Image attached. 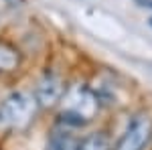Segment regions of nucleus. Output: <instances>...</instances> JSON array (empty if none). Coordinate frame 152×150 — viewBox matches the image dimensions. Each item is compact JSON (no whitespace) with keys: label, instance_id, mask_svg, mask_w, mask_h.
Listing matches in <instances>:
<instances>
[{"label":"nucleus","instance_id":"f257e3e1","mask_svg":"<svg viewBox=\"0 0 152 150\" xmlns=\"http://www.w3.org/2000/svg\"><path fill=\"white\" fill-rule=\"evenodd\" d=\"M99 100L89 85L73 83L65 89L59 104V124L67 128H81L89 124L99 112Z\"/></svg>","mask_w":152,"mask_h":150},{"label":"nucleus","instance_id":"f03ea898","mask_svg":"<svg viewBox=\"0 0 152 150\" xmlns=\"http://www.w3.org/2000/svg\"><path fill=\"white\" fill-rule=\"evenodd\" d=\"M41 108L28 91H14L0 102V130H24L37 118Z\"/></svg>","mask_w":152,"mask_h":150},{"label":"nucleus","instance_id":"7ed1b4c3","mask_svg":"<svg viewBox=\"0 0 152 150\" xmlns=\"http://www.w3.org/2000/svg\"><path fill=\"white\" fill-rule=\"evenodd\" d=\"M152 138V120L148 116H134L128 128L124 130L122 138L112 150H144Z\"/></svg>","mask_w":152,"mask_h":150},{"label":"nucleus","instance_id":"20e7f679","mask_svg":"<svg viewBox=\"0 0 152 150\" xmlns=\"http://www.w3.org/2000/svg\"><path fill=\"white\" fill-rule=\"evenodd\" d=\"M65 83L59 77L57 73H45L39 83L35 87V100L41 110H51V108H57L65 95Z\"/></svg>","mask_w":152,"mask_h":150},{"label":"nucleus","instance_id":"39448f33","mask_svg":"<svg viewBox=\"0 0 152 150\" xmlns=\"http://www.w3.org/2000/svg\"><path fill=\"white\" fill-rule=\"evenodd\" d=\"M81 144V138L73 132V128L61 126L51 130L47 138V150H77Z\"/></svg>","mask_w":152,"mask_h":150},{"label":"nucleus","instance_id":"423d86ee","mask_svg":"<svg viewBox=\"0 0 152 150\" xmlns=\"http://www.w3.org/2000/svg\"><path fill=\"white\" fill-rule=\"evenodd\" d=\"M18 65H20V51L6 41H0V75L16 71Z\"/></svg>","mask_w":152,"mask_h":150},{"label":"nucleus","instance_id":"0eeeda50","mask_svg":"<svg viewBox=\"0 0 152 150\" xmlns=\"http://www.w3.org/2000/svg\"><path fill=\"white\" fill-rule=\"evenodd\" d=\"M77 150H112V140L105 132H94L81 138V144Z\"/></svg>","mask_w":152,"mask_h":150},{"label":"nucleus","instance_id":"6e6552de","mask_svg":"<svg viewBox=\"0 0 152 150\" xmlns=\"http://www.w3.org/2000/svg\"><path fill=\"white\" fill-rule=\"evenodd\" d=\"M140 6H144V8H152V0H136Z\"/></svg>","mask_w":152,"mask_h":150},{"label":"nucleus","instance_id":"1a4fd4ad","mask_svg":"<svg viewBox=\"0 0 152 150\" xmlns=\"http://www.w3.org/2000/svg\"><path fill=\"white\" fill-rule=\"evenodd\" d=\"M150 26H152V18H150Z\"/></svg>","mask_w":152,"mask_h":150}]
</instances>
